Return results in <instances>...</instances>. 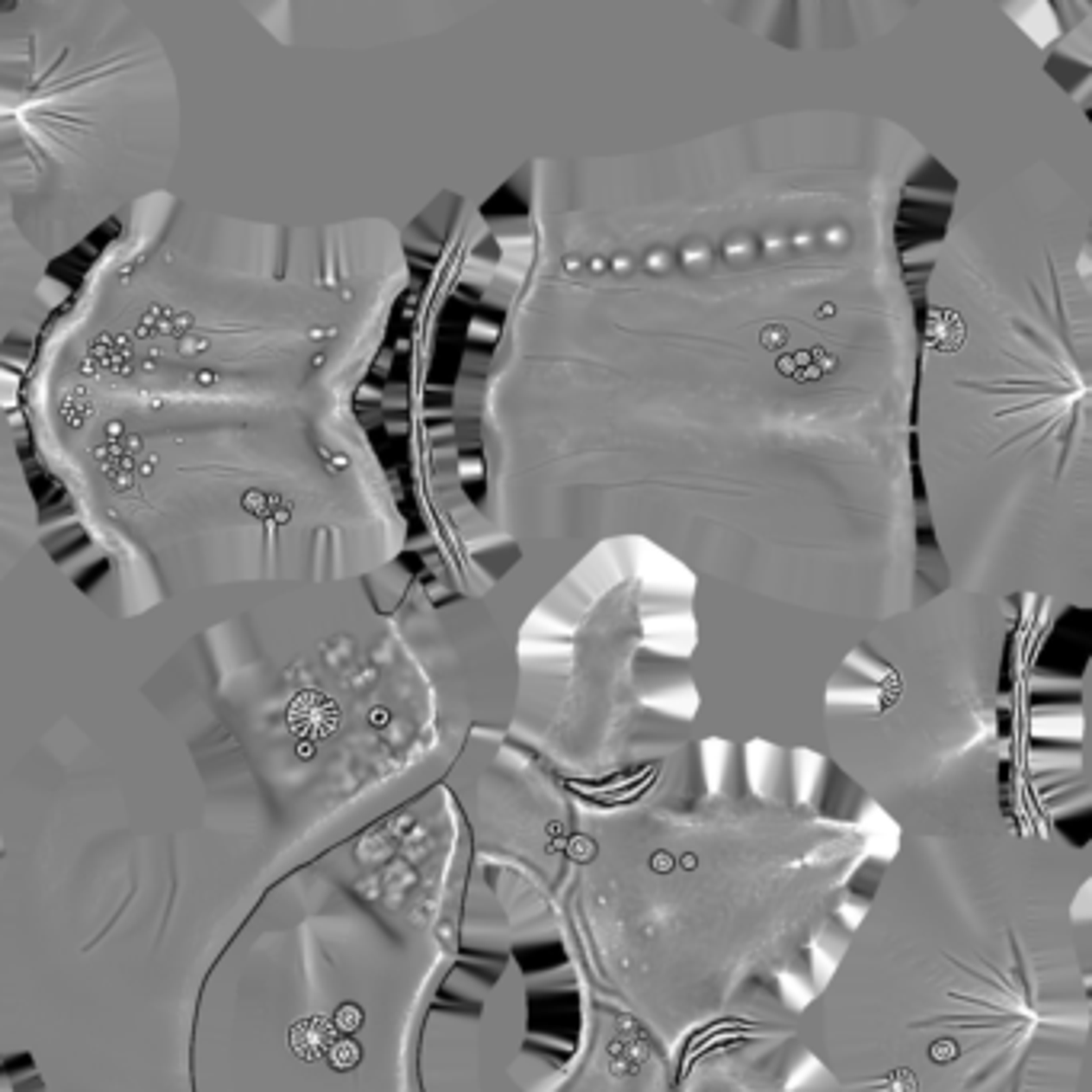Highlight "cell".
I'll list each match as a JSON object with an SVG mask.
<instances>
[{
  "mask_svg": "<svg viewBox=\"0 0 1092 1092\" xmlns=\"http://www.w3.org/2000/svg\"><path fill=\"white\" fill-rule=\"evenodd\" d=\"M510 1082L519 1092H840L797 1019L660 1041L568 968L532 996Z\"/></svg>",
  "mask_w": 1092,
  "mask_h": 1092,
  "instance_id": "9",
  "label": "cell"
},
{
  "mask_svg": "<svg viewBox=\"0 0 1092 1092\" xmlns=\"http://www.w3.org/2000/svg\"><path fill=\"white\" fill-rule=\"evenodd\" d=\"M48 276L52 266L20 234L0 183V382L13 340L42 324ZM42 538V510L22 452L16 410L7 404L0 384V590L20 574Z\"/></svg>",
  "mask_w": 1092,
  "mask_h": 1092,
  "instance_id": "10",
  "label": "cell"
},
{
  "mask_svg": "<svg viewBox=\"0 0 1092 1092\" xmlns=\"http://www.w3.org/2000/svg\"><path fill=\"white\" fill-rule=\"evenodd\" d=\"M923 164L904 122L846 106L536 157L529 212L471 253L491 340L455 401L516 564L638 536L855 634L910 609Z\"/></svg>",
  "mask_w": 1092,
  "mask_h": 1092,
  "instance_id": "1",
  "label": "cell"
},
{
  "mask_svg": "<svg viewBox=\"0 0 1092 1092\" xmlns=\"http://www.w3.org/2000/svg\"><path fill=\"white\" fill-rule=\"evenodd\" d=\"M917 493L951 590L1092 606V206L1044 157L958 183L917 308Z\"/></svg>",
  "mask_w": 1092,
  "mask_h": 1092,
  "instance_id": "3",
  "label": "cell"
},
{
  "mask_svg": "<svg viewBox=\"0 0 1092 1092\" xmlns=\"http://www.w3.org/2000/svg\"><path fill=\"white\" fill-rule=\"evenodd\" d=\"M797 1032L840 1092H1092V862L1019 801L891 836Z\"/></svg>",
  "mask_w": 1092,
  "mask_h": 1092,
  "instance_id": "5",
  "label": "cell"
},
{
  "mask_svg": "<svg viewBox=\"0 0 1092 1092\" xmlns=\"http://www.w3.org/2000/svg\"><path fill=\"white\" fill-rule=\"evenodd\" d=\"M180 154V77L138 3H0V183L48 266L167 193Z\"/></svg>",
  "mask_w": 1092,
  "mask_h": 1092,
  "instance_id": "7",
  "label": "cell"
},
{
  "mask_svg": "<svg viewBox=\"0 0 1092 1092\" xmlns=\"http://www.w3.org/2000/svg\"><path fill=\"white\" fill-rule=\"evenodd\" d=\"M410 279L378 215L266 221L174 189L122 215L22 384L122 619L407 555L362 401Z\"/></svg>",
  "mask_w": 1092,
  "mask_h": 1092,
  "instance_id": "2",
  "label": "cell"
},
{
  "mask_svg": "<svg viewBox=\"0 0 1092 1092\" xmlns=\"http://www.w3.org/2000/svg\"><path fill=\"white\" fill-rule=\"evenodd\" d=\"M1038 600L939 590L868 625L823 673L808 756L894 836H949L1016 808L1022 622Z\"/></svg>",
  "mask_w": 1092,
  "mask_h": 1092,
  "instance_id": "6",
  "label": "cell"
},
{
  "mask_svg": "<svg viewBox=\"0 0 1092 1092\" xmlns=\"http://www.w3.org/2000/svg\"><path fill=\"white\" fill-rule=\"evenodd\" d=\"M699 577L638 536L602 538L513 628L503 733L577 791L695 740Z\"/></svg>",
  "mask_w": 1092,
  "mask_h": 1092,
  "instance_id": "8",
  "label": "cell"
},
{
  "mask_svg": "<svg viewBox=\"0 0 1092 1092\" xmlns=\"http://www.w3.org/2000/svg\"><path fill=\"white\" fill-rule=\"evenodd\" d=\"M756 756L695 737L570 788L548 949L660 1041L797 1019L872 859L865 820L759 785Z\"/></svg>",
  "mask_w": 1092,
  "mask_h": 1092,
  "instance_id": "4",
  "label": "cell"
}]
</instances>
